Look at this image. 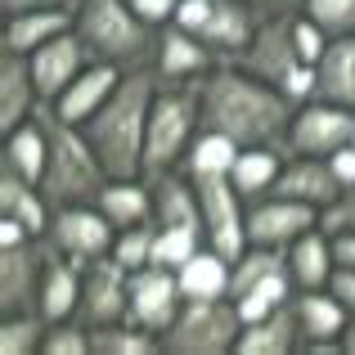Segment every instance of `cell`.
Listing matches in <instances>:
<instances>
[{
	"instance_id": "60d3db41",
	"label": "cell",
	"mask_w": 355,
	"mask_h": 355,
	"mask_svg": "<svg viewBox=\"0 0 355 355\" xmlns=\"http://www.w3.org/2000/svg\"><path fill=\"white\" fill-rule=\"evenodd\" d=\"M293 41H297V50H302V59H306V63H320L333 36L324 32V27L315 23L311 14H302V9H297V14H293Z\"/></svg>"
},
{
	"instance_id": "7a4b0ae2",
	"label": "cell",
	"mask_w": 355,
	"mask_h": 355,
	"mask_svg": "<svg viewBox=\"0 0 355 355\" xmlns=\"http://www.w3.org/2000/svg\"><path fill=\"white\" fill-rule=\"evenodd\" d=\"M157 95V72L135 68L121 77V86L108 95V104L86 121V139L99 153L108 180L144 175V135H148V108Z\"/></svg>"
},
{
	"instance_id": "ee69618b",
	"label": "cell",
	"mask_w": 355,
	"mask_h": 355,
	"mask_svg": "<svg viewBox=\"0 0 355 355\" xmlns=\"http://www.w3.org/2000/svg\"><path fill=\"white\" fill-rule=\"evenodd\" d=\"M329 293H333V297H338V302L355 315V270H351V266H338V270H333Z\"/></svg>"
},
{
	"instance_id": "8d00e7d4",
	"label": "cell",
	"mask_w": 355,
	"mask_h": 355,
	"mask_svg": "<svg viewBox=\"0 0 355 355\" xmlns=\"http://www.w3.org/2000/svg\"><path fill=\"white\" fill-rule=\"evenodd\" d=\"M198 248H207L202 230H189V225H157V239H153V266L180 270Z\"/></svg>"
},
{
	"instance_id": "3957f363",
	"label": "cell",
	"mask_w": 355,
	"mask_h": 355,
	"mask_svg": "<svg viewBox=\"0 0 355 355\" xmlns=\"http://www.w3.org/2000/svg\"><path fill=\"white\" fill-rule=\"evenodd\" d=\"M72 27H77L81 45L90 50L95 63H117V68H153L157 54V27L130 9V0H81L72 9Z\"/></svg>"
},
{
	"instance_id": "2e32d148",
	"label": "cell",
	"mask_w": 355,
	"mask_h": 355,
	"mask_svg": "<svg viewBox=\"0 0 355 355\" xmlns=\"http://www.w3.org/2000/svg\"><path fill=\"white\" fill-rule=\"evenodd\" d=\"M293 311H297V329H302V351L297 355H342V329H347L351 311L329 288L297 293Z\"/></svg>"
},
{
	"instance_id": "d6a6232c",
	"label": "cell",
	"mask_w": 355,
	"mask_h": 355,
	"mask_svg": "<svg viewBox=\"0 0 355 355\" xmlns=\"http://www.w3.org/2000/svg\"><path fill=\"white\" fill-rule=\"evenodd\" d=\"M234 157H239V144L230 135H220V130H198L180 166L193 175V180H198V175H230Z\"/></svg>"
},
{
	"instance_id": "d6986e66",
	"label": "cell",
	"mask_w": 355,
	"mask_h": 355,
	"mask_svg": "<svg viewBox=\"0 0 355 355\" xmlns=\"http://www.w3.org/2000/svg\"><path fill=\"white\" fill-rule=\"evenodd\" d=\"M121 77H126V68H117V63H90V68L81 72L50 108L63 121H72V126H86V121L108 104V95L121 86Z\"/></svg>"
},
{
	"instance_id": "484cf974",
	"label": "cell",
	"mask_w": 355,
	"mask_h": 355,
	"mask_svg": "<svg viewBox=\"0 0 355 355\" xmlns=\"http://www.w3.org/2000/svg\"><path fill=\"white\" fill-rule=\"evenodd\" d=\"M99 211L113 220L117 230L130 225H148L153 220V189H148V175H126V180H108L99 189Z\"/></svg>"
},
{
	"instance_id": "8992f818",
	"label": "cell",
	"mask_w": 355,
	"mask_h": 355,
	"mask_svg": "<svg viewBox=\"0 0 355 355\" xmlns=\"http://www.w3.org/2000/svg\"><path fill=\"white\" fill-rule=\"evenodd\" d=\"M239 68H248L252 77L270 81L275 90H284L288 99H311L315 95V63L302 59V50H297L293 41V14H279V18H261L257 36L248 41V50L239 54Z\"/></svg>"
},
{
	"instance_id": "52a82bcc",
	"label": "cell",
	"mask_w": 355,
	"mask_h": 355,
	"mask_svg": "<svg viewBox=\"0 0 355 355\" xmlns=\"http://www.w3.org/2000/svg\"><path fill=\"white\" fill-rule=\"evenodd\" d=\"M243 315L230 297H184L175 324L162 333V355H234Z\"/></svg>"
},
{
	"instance_id": "30bf717a",
	"label": "cell",
	"mask_w": 355,
	"mask_h": 355,
	"mask_svg": "<svg viewBox=\"0 0 355 355\" xmlns=\"http://www.w3.org/2000/svg\"><path fill=\"white\" fill-rule=\"evenodd\" d=\"M347 144H355V108L333 104V99H324V95H311V99L297 104L284 153L333 157L338 148H347Z\"/></svg>"
},
{
	"instance_id": "9c48e42d",
	"label": "cell",
	"mask_w": 355,
	"mask_h": 355,
	"mask_svg": "<svg viewBox=\"0 0 355 355\" xmlns=\"http://www.w3.org/2000/svg\"><path fill=\"white\" fill-rule=\"evenodd\" d=\"M198 202H202V239L225 261H239L248 248V198L230 175H198Z\"/></svg>"
},
{
	"instance_id": "7bdbcfd3",
	"label": "cell",
	"mask_w": 355,
	"mask_h": 355,
	"mask_svg": "<svg viewBox=\"0 0 355 355\" xmlns=\"http://www.w3.org/2000/svg\"><path fill=\"white\" fill-rule=\"evenodd\" d=\"M130 9H135L139 18H144L148 27H171L175 23V9H180V0H130Z\"/></svg>"
},
{
	"instance_id": "ab89813d",
	"label": "cell",
	"mask_w": 355,
	"mask_h": 355,
	"mask_svg": "<svg viewBox=\"0 0 355 355\" xmlns=\"http://www.w3.org/2000/svg\"><path fill=\"white\" fill-rule=\"evenodd\" d=\"M302 14H311L329 36L355 32V0H302Z\"/></svg>"
},
{
	"instance_id": "bcb514c9",
	"label": "cell",
	"mask_w": 355,
	"mask_h": 355,
	"mask_svg": "<svg viewBox=\"0 0 355 355\" xmlns=\"http://www.w3.org/2000/svg\"><path fill=\"white\" fill-rule=\"evenodd\" d=\"M81 0H0L5 14H23V9H77Z\"/></svg>"
},
{
	"instance_id": "f35d334b",
	"label": "cell",
	"mask_w": 355,
	"mask_h": 355,
	"mask_svg": "<svg viewBox=\"0 0 355 355\" xmlns=\"http://www.w3.org/2000/svg\"><path fill=\"white\" fill-rule=\"evenodd\" d=\"M41 355H90V324L86 320H59L45 329Z\"/></svg>"
},
{
	"instance_id": "f6af8a7d",
	"label": "cell",
	"mask_w": 355,
	"mask_h": 355,
	"mask_svg": "<svg viewBox=\"0 0 355 355\" xmlns=\"http://www.w3.org/2000/svg\"><path fill=\"white\" fill-rule=\"evenodd\" d=\"M329 166H333V175L342 180V189H351V184H355V144L338 148V153L329 157Z\"/></svg>"
},
{
	"instance_id": "f1b7e54d",
	"label": "cell",
	"mask_w": 355,
	"mask_h": 355,
	"mask_svg": "<svg viewBox=\"0 0 355 355\" xmlns=\"http://www.w3.org/2000/svg\"><path fill=\"white\" fill-rule=\"evenodd\" d=\"M72 27V9H23V14H5V45L0 50L32 54L45 41L63 36Z\"/></svg>"
},
{
	"instance_id": "8fae6325",
	"label": "cell",
	"mask_w": 355,
	"mask_h": 355,
	"mask_svg": "<svg viewBox=\"0 0 355 355\" xmlns=\"http://www.w3.org/2000/svg\"><path fill=\"white\" fill-rule=\"evenodd\" d=\"M45 243H50L59 257L86 266V261L113 257L117 225L99 211V202H72V207H54V220H50V230H45Z\"/></svg>"
},
{
	"instance_id": "7402d4cb",
	"label": "cell",
	"mask_w": 355,
	"mask_h": 355,
	"mask_svg": "<svg viewBox=\"0 0 355 355\" xmlns=\"http://www.w3.org/2000/svg\"><path fill=\"white\" fill-rule=\"evenodd\" d=\"M45 162H50V121H45V104L14 130H5V148H0V166H14L23 180L41 184Z\"/></svg>"
},
{
	"instance_id": "83f0119b",
	"label": "cell",
	"mask_w": 355,
	"mask_h": 355,
	"mask_svg": "<svg viewBox=\"0 0 355 355\" xmlns=\"http://www.w3.org/2000/svg\"><path fill=\"white\" fill-rule=\"evenodd\" d=\"M315 95L355 108V32L329 41L324 59L315 63Z\"/></svg>"
},
{
	"instance_id": "d4e9b609",
	"label": "cell",
	"mask_w": 355,
	"mask_h": 355,
	"mask_svg": "<svg viewBox=\"0 0 355 355\" xmlns=\"http://www.w3.org/2000/svg\"><path fill=\"white\" fill-rule=\"evenodd\" d=\"M297 351H302V329H297L293 302L284 311L266 315V320L243 324L239 347H234V355H297Z\"/></svg>"
},
{
	"instance_id": "4fadbf2b",
	"label": "cell",
	"mask_w": 355,
	"mask_h": 355,
	"mask_svg": "<svg viewBox=\"0 0 355 355\" xmlns=\"http://www.w3.org/2000/svg\"><path fill=\"white\" fill-rule=\"evenodd\" d=\"M180 306H184V293H180L175 270H166V266L130 270V311H126L130 324H139V329H148V333L162 338V333L175 324Z\"/></svg>"
},
{
	"instance_id": "cb8c5ba5",
	"label": "cell",
	"mask_w": 355,
	"mask_h": 355,
	"mask_svg": "<svg viewBox=\"0 0 355 355\" xmlns=\"http://www.w3.org/2000/svg\"><path fill=\"white\" fill-rule=\"evenodd\" d=\"M41 90L32 81V63L18 50H0V130H14L41 108Z\"/></svg>"
},
{
	"instance_id": "5b68a950",
	"label": "cell",
	"mask_w": 355,
	"mask_h": 355,
	"mask_svg": "<svg viewBox=\"0 0 355 355\" xmlns=\"http://www.w3.org/2000/svg\"><path fill=\"white\" fill-rule=\"evenodd\" d=\"M198 130H202L198 81H157L153 108H148V135H144V175L175 171Z\"/></svg>"
},
{
	"instance_id": "836d02e7",
	"label": "cell",
	"mask_w": 355,
	"mask_h": 355,
	"mask_svg": "<svg viewBox=\"0 0 355 355\" xmlns=\"http://www.w3.org/2000/svg\"><path fill=\"white\" fill-rule=\"evenodd\" d=\"M293 297H297V284H293V275H288V270H279V275L261 279L257 288H248L243 297H230V302L239 306L243 324H252V320H266V315L284 311V306L293 302Z\"/></svg>"
},
{
	"instance_id": "277c9868",
	"label": "cell",
	"mask_w": 355,
	"mask_h": 355,
	"mask_svg": "<svg viewBox=\"0 0 355 355\" xmlns=\"http://www.w3.org/2000/svg\"><path fill=\"white\" fill-rule=\"evenodd\" d=\"M45 121H50V162L41 175V193L54 207H72V202H95L99 189L108 184V171L99 162V153L90 148L86 130L63 121L45 104Z\"/></svg>"
},
{
	"instance_id": "5bb4252c",
	"label": "cell",
	"mask_w": 355,
	"mask_h": 355,
	"mask_svg": "<svg viewBox=\"0 0 355 355\" xmlns=\"http://www.w3.org/2000/svg\"><path fill=\"white\" fill-rule=\"evenodd\" d=\"M130 311V270L117 257H99L81 266V311L77 320L95 324H117Z\"/></svg>"
},
{
	"instance_id": "44dd1931",
	"label": "cell",
	"mask_w": 355,
	"mask_h": 355,
	"mask_svg": "<svg viewBox=\"0 0 355 355\" xmlns=\"http://www.w3.org/2000/svg\"><path fill=\"white\" fill-rule=\"evenodd\" d=\"M211 63H216V54H211L193 32H184L180 23L162 27V36H157V54H153L157 81H198Z\"/></svg>"
},
{
	"instance_id": "7c38bea8",
	"label": "cell",
	"mask_w": 355,
	"mask_h": 355,
	"mask_svg": "<svg viewBox=\"0 0 355 355\" xmlns=\"http://www.w3.org/2000/svg\"><path fill=\"white\" fill-rule=\"evenodd\" d=\"M50 270V243L27 239L18 248H0V315H41V284Z\"/></svg>"
},
{
	"instance_id": "d590c367",
	"label": "cell",
	"mask_w": 355,
	"mask_h": 355,
	"mask_svg": "<svg viewBox=\"0 0 355 355\" xmlns=\"http://www.w3.org/2000/svg\"><path fill=\"white\" fill-rule=\"evenodd\" d=\"M45 315H0V355H41L45 342Z\"/></svg>"
},
{
	"instance_id": "9a60e30c",
	"label": "cell",
	"mask_w": 355,
	"mask_h": 355,
	"mask_svg": "<svg viewBox=\"0 0 355 355\" xmlns=\"http://www.w3.org/2000/svg\"><path fill=\"white\" fill-rule=\"evenodd\" d=\"M315 225H320V207H311V202L284 198V193H261L248 202V243H261V248L284 252L293 239H302Z\"/></svg>"
},
{
	"instance_id": "ba28073f",
	"label": "cell",
	"mask_w": 355,
	"mask_h": 355,
	"mask_svg": "<svg viewBox=\"0 0 355 355\" xmlns=\"http://www.w3.org/2000/svg\"><path fill=\"white\" fill-rule=\"evenodd\" d=\"M175 23L198 36V41L216 54V63H230V59H239V54L248 50V41L257 36L261 14L248 0H180Z\"/></svg>"
},
{
	"instance_id": "f546056e",
	"label": "cell",
	"mask_w": 355,
	"mask_h": 355,
	"mask_svg": "<svg viewBox=\"0 0 355 355\" xmlns=\"http://www.w3.org/2000/svg\"><path fill=\"white\" fill-rule=\"evenodd\" d=\"M284 157H288V153H284V148H275V144H252V148H239L234 166H230V180H234V184H239V193L252 202V198H261V193L275 189Z\"/></svg>"
},
{
	"instance_id": "ac0fdd59",
	"label": "cell",
	"mask_w": 355,
	"mask_h": 355,
	"mask_svg": "<svg viewBox=\"0 0 355 355\" xmlns=\"http://www.w3.org/2000/svg\"><path fill=\"white\" fill-rule=\"evenodd\" d=\"M270 193H284V198L311 202V207H329L333 198L342 193V180L333 175L329 157H306V153H288L284 166H279V180Z\"/></svg>"
},
{
	"instance_id": "c3c4849f",
	"label": "cell",
	"mask_w": 355,
	"mask_h": 355,
	"mask_svg": "<svg viewBox=\"0 0 355 355\" xmlns=\"http://www.w3.org/2000/svg\"><path fill=\"white\" fill-rule=\"evenodd\" d=\"M333 257H338V266L355 270V234H333Z\"/></svg>"
},
{
	"instance_id": "603a6c76",
	"label": "cell",
	"mask_w": 355,
	"mask_h": 355,
	"mask_svg": "<svg viewBox=\"0 0 355 355\" xmlns=\"http://www.w3.org/2000/svg\"><path fill=\"white\" fill-rule=\"evenodd\" d=\"M288 275H293L297 293H311V288H329L333 270H338V257H333V234L324 225L306 230L302 239H293L284 248Z\"/></svg>"
},
{
	"instance_id": "e0dca14e",
	"label": "cell",
	"mask_w": 355,
	"mask_h": 355,
	"mask_svg": "<svg viewBox=\"0 0 355 355\" xmlns=\"http://www.w3.org/2000/svg\"><path fill=\"white\" fill-rule=\"evenodd\" d=\"M27 63H32V81H36V90H41V99L54 104L95 59H90V50L81 45L77 27H68L63 36H54V41H45L41 50L27 54Z\"/></svg>"
},
{
	"instance_id": "1f68e13d",
	"label": "cell",
	"mask_w": 355,
	"mask_h": 355,
	"mask_svg": "<svg viewBox=\"0 0 355 355\" xmlns=\"http://www.w3.org/2000/svg\"><path fill=\"white\" fill-rule=\"evenodd\" d=\"M90 355H162V338L130 320L95 324L90 329Z\"/></svg>"
},
{
	"instance_id": "681fc988",
	"label": "cell",
	"mask_w": 355,
	"mask_h": 355,
	"mask_svg": "<svg viewBox=\"0 0 355 355\" xmlns=\"http://www.w3.org/2000/svg\"><path fill=\"white\" fill-rule=\"evenodd\" d=\"M342 355H355V315L347 320V329H342Z\"/></svg>"
},
{
	"instance_id": "7dc6e473",
	"label": "cell",
	"mask_w": 355,
	"mask_h": 355,
	"mask_svg": "<svg viewBox=\"0 0 355 355\" xmlns=\"http://www.w3.org/2000/svg\"><path fill=\"white\" fill-rule=\"evenodd\" d=\"M252 9H257L261 18H279V14H297L302 9V0H248Z\"/></svg>"
},
{
	"instance_id": "b9f144b4",
	"label": "cell",
	"mask_w": 355,
	"mask_h": 355,
	"mask_svg": "<svg viewBox=\"0 0 355 355\" xmlns=\"http://www.w3.org/2000/svg\"><path fill=\"white\" fill-rule=\"evenodd\" d=\"M320 225L329 230V234H355V184L342 189L338 198L320 211Z\"/></svg>"
},
{
	"instance_id": "74e56055",
	"label": "cell",
	"mask_w": 355,
	"mask_h": 355,
	"mask_svg": "<svg viewBox=\"0 0 355 355\" xmlns=\"http://www.w3.org/2000/svg\"><path fill=\"white\" fill-rule=\"evenodd\" d=\"M153 239H157V225H130V230H117V243H113V257L121 261L126 270H139V266H153Z\"/></svg>"
},
{
	"instance_id": "e575fe53",
	"label": "cell",
	"mask_w": 355,
	"mask_h": 355,
	"mask_svg": "<svg viewBox=\"0 0 355 355\" xmlns=\"http://www.w3.org/2000/svg\"><path fill=\"white\" fill-rule=\"evenodd\" d=\"M279 270H288L284 252H279V248H261V243H248L243 257L230 266V297H243L248 288H257L261 279L279 275Z\"/></svg>"
},
{
	"instance_id": "4dcf8cb0",
	"label": "cell",
	"mask_w": 355,
	"mask_h": 355,
	"mask_svg": "<svg viewBox=\"0 0 355 355\" xmlns=\"http://www.w3.org/2000/svg\"><path fill=\"white\" fill-rule=\"evenodd\" d=\"M230 266H234V261H225L220 252L198 248L180 270H175L180 293L184 297H230Z\"/></svg>"
},
{
	"instance_id": "ffe728a7",
	"label": "cell",
	"mask_w": 355,
	"mask_h": 355,
	"mask_svg": "<svg viewBox=\"0 0 355 355\" xmlns=\"http://www.w3.org/2000/svg\"><path fill=\"white\" fill-rule=\"evenodd\" d=\"M148 189H153V225H189V230H202L198 184H193V175L184 171V166L148 175Z\"/></svg>"
},
{
	"instance_id": "4316f807",
	"label": "cell",
	"mask_w": 355,
	"mask_h": 355,
	"mask_svg": "<svg viewBox=\"0 0 355 355\" xmlns=\"http://www.w3.org/2000/svg\"><path fill=\"white\" fill-rule=\"evenodd\" d=\"M81 311V266L50 248V270H45V284H41V315L45 324H59V320H77Z\"/></svg>"
},
{
	"instance_id": "6da1fadb",
	"label": "cell",
	"mask_w": 355,
	"mask_h": 355,
	"mask_svg": "<svg viewBox=\"0 0 355 355\" xmlns=\"http://www.w3.org/2000/svg\"><path fill=\"white\" fill-rule=\"evenodd\" d=\"M198 108H202V130H220L239 148L252 144L284 148L297 99H288L270 81L252 77L239 63H211L198 77Z\"/></svg>"
}]
</instances>
